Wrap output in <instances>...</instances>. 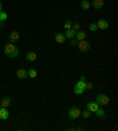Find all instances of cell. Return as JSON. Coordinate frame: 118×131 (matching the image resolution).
<instances>
[{
	"instance_id": "1",
	"label": "cell",
	"mask_w": 118,
	"mask_h": 131,
	"mask_svg": "<svg viewBox=\"0 0 118 131\" xmlns=\"http://www.w3.org/2000/svg\"><path fill=\"white\" fill-rule=\"evenodd\" d=\"M4 53L9 58H15L19 56V49L13 43H8L4 47Z\"/></svg>"
},
{
	"instance_id": "2",
	"label": "cell",
	"mask_w": 118,
	"mask_h": 131,
	"mask_svg": "<svg viewBox=\"0 0 118 131\" xmlns=\"http://www.w3.org/2000/svg\"><path fill=\"white\" fill-rule=\"evenodd\" d=\"M96 103H97L98 105H103V106L109 105L110 97L108 95H105V93H100V95H98L97 98H96Z\"/></svg>"
},
{
	"instance_id": "3",
	"label": "cell",
	"mask_w": 118,
	"mask_h": 131,
	"mask_svg": "<svg viewBox=\"0 0 118 131\" xmlns=\"http://www.w3.org/2000/svg\"><path fill=\"white\" fill-rule=\"evenodd\" d=\"M85 90H86L85 89V82H82V80H79L73 88V92L76 95H82V93H84Z\"/></svg>"
},
{
	"instance_id": "4",
	"label": "cell",
	"mask_w": 118,
	"mask_h": 131,
	"mask_svg": "<svg viewBox=\"0 0 118 131\" xmlns=\"http://www.w3.org/2000/svg\"><path fill=\"white\" fill-rule=\"evenodd\" d=\"M80 110L78 109V107H76V106H72L71 109L69 110V112H67V115H69V117L71 119H77L78 117H80Z\"/></svg>"
},
{
	"instance_id": "5",
	"label": "cell",
	"mask_w": 118,
	"mask_h": 131,
	"mask_svg": "<svg viewBox=\"0 0 118 131\" xmlns=\"http://www.w3.org/2000/svg\"><path fill=\"white\" fill-rule=\"evenodd\" d=\"M79 47V50L82 52H88V51H90V49H91V44L89 43L88 40H80V41H78V45H77Z\"/></svg>"
},
{
	"instance_id": "6",
	"label": "cell",
	"mask_w": 118,
	"mask_h": 131,
	"mask_svg": "<svg viewBox=\"0 0 118 131\" xmlns=\"http://www.w3.org/2000/svg\"><path fill=\"white\" fill-rule=\"evenodd\" d=\"M96 24H97L98 30H99V28L100 30H108V28H109V23L106 21L105 19H99Z\"/></svg>"
},
{
	"instance_id": "7",
	"label": "cell",
	"mask_w": 118,
	"mask_h": 131,
	"mask_svg": "<svg viewBox=\"0 0 118 131\" xmlns=\"http://www.w3.org/2000/svg\"><path fill=\"white\" fill-rule=\"evenodd\" d=\"M99 107V105H98L96 102H89L88 104H86V109L89 110V111H91V113H94L96 112V110Z\"/></svg>"
},
{
	"instance_id": "8",
	"label": "cell",
	"mask_w": 118,
	"mask_h": 131,
	"mask_svg": "<svg viewBox=\"0 0 118 131\" xmlns=\"http://www.w3.org/2000/svg\"><path fill=\"white\" fill-rule=\"evenodd\" d=\"M19 33L17 31H12L8 36V39H9V43H15V41H18L19 40Z\"/></svg>"
},
{
	"instance_id": "9",
	"label": "cell",
	"mask_w": 118,
	"mask_h": 131,
	"mask_svg": "<svg viewBox=\"0 0 118 131\" xmlns=\"http://www.w3.org/2000/svg\"><path fill=\"white\" fill-rule=\"evenodd\" d=\"M55 40L57 41L58 44H64V43H65V40H66V38H65L64 33H60V32H58V33L55 34Z\"/></svg>"
},
{
	"instance_id": "10",
	"label": "cell",
	"mask_w": 118,
	"mask_h": 131,
	"mask_svg": "<svg viewBox=\"0 0 118 131\" xmlns=\"http://www.w3.org/2000/svg\"><path fill=\"white\" fill-rule=\"evenodd\" d=\"M8 117H9L8 110H7L6 107H1V109H0V119H1V121H6Z\"/></svg>"
},
{
	"instance_id": "11",
	"label": "cell",
	"mask_w": 118,
	"mask_h": 131,
	"mask_svg": "<svg viewBox=\"0 0 118 131\" xmlns=\"http://www.w3.org/2000/svg\"><path fill=\"white\" fill-rule=\"evenodd\" d=\"M104 6V0H93L92 1V7L96 9H100Z\"/></svg>"
},
{
	"instance_id": "12",
	"label": "cell",
	"mask_w": 118,
	"mask_h": 131,
	"mask_svg": "<svg viewBox=\"0 0 118 131\" xmlns=\"http://www.w3.org/2000/svg\"><path fill=\"white\" fill-rule=\"evenodd\" d=\"M9 105H11V98L9 97H5L1 99V102H0V106L1 107H8Z\"/></svg>"
},
{
	"instance_id": "13",
	"label": "cell",
	"mask_w": 118,
	"mask_h": 131,
	"mask_svg": "<svg viewBox=\"0 0 118 131\" xmlns=\"http://www.w3.org/2000/svg\"><path fill=\"white\" fill-rule=\"evenodd\" d=\"M17 77H18L19 79H25L27 77V71L25 70V69H20V70L17 71Z\"/></svg>"
},
{
	"instance_id": "14",
	"label": "cell",
	"mask_w": 118,
	"mask_h": 131,
	"mask_svg": "<svg viewBox=\"0 0 118 131\" xmlns=\"http://www.w3.org/2000/svg\"><path fill=\"white\" fill-rule=\"evenodd\" d=\"M78 41H80V40H84L85 38H86V32H84V31H77L76 32V37H74Z\"/></svg>"
},
{
	"instance_id": "15",
	"label": "cell",
	"mask_w": 118,
	"mask_h": 131,
	"mask_svg": "<svg viewBox=\"0 0 118 131\" xmlns=\"http://www.w3.org/2000/svg\"><path fill=\"white\" fill-rule=\"evenodd\" d=\"M25 58H26V60H27V61H34L37 59V54L34 53V52L30 51V52H27V53H26Z\"/></svg>"
},
{
	"instance_id": "16",
	"label": "cell",
	"mask_w": 118,
	"mask_h": 131,
	"mask_svg": "<svg viewBox=\"0 0 118 131\" xmlns=\"http://www.w3.org/2000/svg\"><path fill=\"white\" fill-rule=\"evenodd\" d=\"M76 32L77 31H74L73 28H69V30H66V32H65V38H69V39H71V38H74L76 37Z\"/></svg>"
},
{
	"instance_id": "17",
	"label": "cell",
	"mask_w": 118,
	"mask_h": 131,
	"mask_svg": "<svg viewBox=\"0 0 118 131\" xmlns=\"http://www.w3.org/2000/svg\"><path fill=\"white\" fill-rule=\"evenodd\" d=\"M80 7H82V9H84V11H88V9H90L91 4L89 3V0H82V1H80Z\"/></svg>"
},
{
	"instance_id": "18",
	"label": "cell",
	"mask_w": 118,
	"mask_h": 131,
	"mask_svg": "<svg viewBox=\"0 0 118 131\" xmlns=\"http://www.w3.org/2000/svg\"><path fill=\"white\" fill-rule=\"evenodd\" d=\"M96 116L97 117H99V118H105L106 117V115H105V111H104L103 109H100V107H98L97 110H96Z\"/></svg>"
},
{
	"instance_id": "19",
	"label": "cell",
	"mask_w": 118,
	"mask_h": 131,
	"mask_svg": "<svg viewBox=\"0 0 118 131\" xmlns=\"http://www.w3.org/2000/svg\"><path fill=\"white\" fill-rule=\"evenodd\" d=\"M37 76H38V73H37V71L34 70V69L27 70V77H30V78H36Z\"/></svg>"
},
{
	"instance_id": "20",
	"label": "cell",
	"mask_w": 118,
	"mask_h": 131,
	"mask_svg": "<svg viewBox=\"0 0 118 131\" xmlns=\"http://www.w3.org/2000/svg\"><path fill=\"white\" fill-rule=\"evenodd\" d=\"M80 116H83V118H89L91 116V111H89L88 109L84 110L83 112H80Z\"/></svg>"
},
{
	"instance_id": "21",
	"label": "cell",
	"mask_w": 118,
	"mask_h": 131,
	"mask_svg": "<svg viewBox=\"0 0 118 131\" xmlns=\"http://www.w3.org/2000/svg\"><path fill=\"white\" fill-rule=\"evenodd\" d=\"M89 28H90V31H91V32H96V31L98 30V27H97V24H96V23H91V24L89 25Z\"/></svg>"
},
{
	"instance_id": "22",
	"label": "cell",
	"mask_w": 118,
	"mask_h": 131,
	"mask_svg": "<svg viewBox=\"0 0 118 131\" xmlns=\"http://www.w3.org/2000/svg\"><path fill=\"white\" fill-rule=\"evenodd\" d=\"M64 28H66V30H69V28H72V20L67 19L66 21H65V24H64Z\"/></svg>"
},
{
	"instance_id": "23",
	"label": "cell",
	"mask_w": 118,
	"mask_h": 131,
	"mask_svg": "<svg viewBox=\"0 0 118 131\" xmlns=\"http://www.w3.org/2000/svg\"><path fill=\"white\" fill-rule=\"evenodd\" d=\"M6 19H7V14L4 11H1L0 12V21H5Z\"/></svg>"
},
{
	"instance_id": "24",
	"label": "cell",
	"mask_w": 118,
	"mask_h": 131,
	"mask_svg": "<svg viewBox=\"0 0 118 131\" xmlns=\"http://www.w3.org/2000/svg\"><path fill=\"white\" fill-rule=\"evenodd\" d=\"M70 44L72 46H76V45H78V40H77L76 38H71V39H70Z\"/></svg>"
},
{
	"instance_id": "25",
	"label": "cell",
	"mask_w": 118,
	"mask_h": 131,
	"mask_svg": "<svg viewBox=\"0 0 118 131\" xmlns=\"http://www.w3.org/2000/svg\"><path fill=\"white\" fill-rule=\"evenodd\" d=\"M85 89H88V90H92V89H93V84H92V83H86L85 82Z\"/></svg>"
},
{
	"instance_id": "26",
	"label": "cell",
	"mask_w": 118,
	"mask_h": 131,
	"mask_svg": "<svg viewBox=\"0 0 118 131\" xmlns=\"http://www.w3.org/2000/svg\"><path fill=\"white\" fill-rule=\"evenodd\" d=\"M72 28L74 31H79V28H80V25H79L78 23H74V24H72Z\"/></svg>"
},
{
	"instance_id": "27",
	"label": "cell",
	"mask_w": 118,
	"mask_h": 131,
	"mask_svg": "<svg viewBox=\"0 0 118 131\" xmlns=\"http://www.w3.org/2000/svg\"><path fill=\"white\" fill-rule=\"evenodd\" d=\"M79 80H82V82H86V77H85V76H80Z\"/></svg>"
},
{
	"instance_id": "28",
	"label": "cell",
	"mask_w": 118,
	"mask_h": 131,
	"mask_svg": "<svg viewBox=\"0 0 118 131\" xmlns=\"http://www.w3.org/2000/svg\"><path fill=\"white\" fill-rule=\"evenodd\" d=\"M1 11H3V4L0 3V12H1Z\"/></svg>"
},
{
	"instance_id": "29",
	"label": "cell",
	"mask_w": 118,
	"mask_h": 131,
	"mask_svg": "<svg viewBox=\"0 0 118 131\" xmlns=\"http://www.w3.org/2000/svg\"><path fill=\"white\" fill-rule=\"evenodd\" d=\"M0 31H1V26H0Z\"/></svg>"
},
{
	"instance_id": "30",
	"label": "cell",
	"mask_w": 118,
	"mask_h": 131,
	"mask_svg": "<svg viewBox=\"0 0 118 131\" xmlns=\"http://www.w3.org/2000/svg\"><path fill=\"white\" fill-rule=\"evenodd\" d=\"M0 109H1V106H0Z\"/></svg>"
}]
</instances>
